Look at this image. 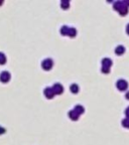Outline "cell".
<instances>
[{
	"label": "cell",
	"instance_id": "obj_1",
	"mask_svg": "<svg viewBox=\"0 0 129 145\" xmlns=\"http://www.w3.org/2000/svg\"><path fill=\"white\" fill-rule=\"evenodd\" d=\"M127 83L124 81V80H120L119 81V83H118V87L120 88V90H124V89H126L127 88Z\"/></svg>",
	"mask_w": 129,
	"mask_h": 145
},
{
	"label": "cell",
	"instance_id": "obj_2",
	"mask_svg": "<svg viewBox=\"0 0 129 145\" xmlns=\"http://www.w3.org/2000/svg\"><path fill=\"white\" fill-rule=\"evenodd\" d=\"M123 51H124V47H123L122 45L118 46V47H117V50H116V52H118V53H122Z\"/></svg>",
	"mask_w": 129,
	"mask_h": 145
},
{
	"label": "cell",
	"instance_id": "obj_3",
	"mask_svg": "<svg viewBox=\"0 0 129 145\" xmlns=\"http://www.w3.org/2000/svg\"><path fill=\"white\" fill-rule=\"evenodd\" d=\"M126 114H127V115L129 116V108L127 109V110H126Z\"/></svg>",
	"mask_w": 129,
	"mask_h": 145
},
{
	"label": "cell",
	"instance_id": "obj_4",
	"mask_svg": "<svg viewBox=\"0 0 129 145\" xmlns=\"http://www.w3.org/2000/svg\"><path fill=\"white\" fill-rule=\"evenodd\" d=\"M126 97H127V99H129V92L127 93V94H126Z\"/></svg>",
	"mask_w": 129,
	"mask_h": 145
},
{
	"label": "cell",
	"instance_id": "obj_5",
	"mask_svg": "<svg viewBox=\"0 0 129 145\" xmlns=\"http://www.w3.org/2000/svg\"><path fill=\"white\" fill-rule=\"evenodd\" d=\"M127 32L129 33V24H128V26H127Z\"/></svg>",
	"mask_w": 129,
	"mask_h": 145
}]
</instances>
